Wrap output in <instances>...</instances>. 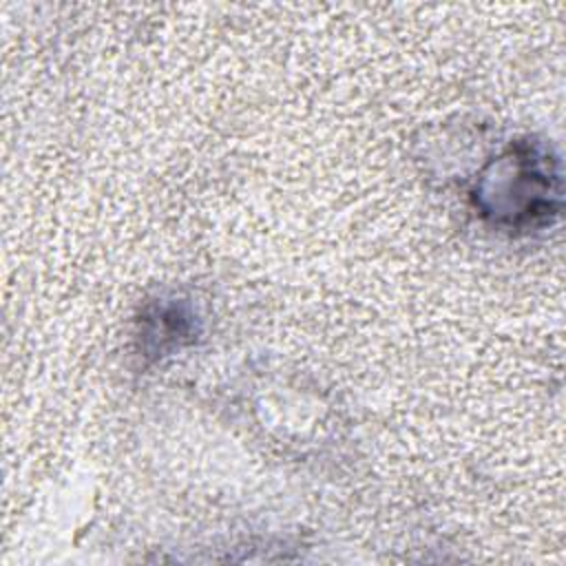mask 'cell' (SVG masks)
<instances>
[{"instance_id":"obj_1","label":"cell","mask_w":566,"mask_h":566,"mask_svg":"<svg viewBox=\"0 0 566 566\" xmlns=\"http://www.w3.org/2000/svg\"><path fill=\"white\" fill-rule=\"evenodd\" d=\"M482 214L506 228L551 226L562 206L557 157L544 144L511 146L482 177L475 192Z\"/></svg>"}]
</instances>
